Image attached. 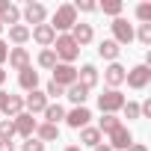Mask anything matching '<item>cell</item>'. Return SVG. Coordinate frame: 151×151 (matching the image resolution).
I'll return each instance as SVG.
<instances>
[{
  "instance_id": "6da1fadb",
  "label": "cell",
  "mask_w": 151,
  "mask_h": 151,
  "mask_svg": "<svg viewBox=\"0 0 151 151\" xmlns=\"http://www.w3.org/2000/svg\"><path fill=\"white\" fill-rule=\"evenodd\" d=\"M50 50L56 53V62H65V65H71L74 59L80 56V47L74 45V39H71L68 33L56 36V39H53V45H50Z\"/></svg>"
},
{
  "instance_id": "7a4b0ae2",
  "label": "cell",
  "mask_w": 151,
  "mask_h": 151,
  "mask_svg": "<svg viewBox=\"0 0 151 151\" xmlns=\"http://www.w3.org/2000/svg\"><path fill=\"white\" fill-rule=\"evenodd\" d=\"M124 95L119 92V89H107V92H101L98 95V110L104 113V116H116L122 107H124Z\"/></svg>"
},
{
  "instance_id": "3957f363",
  "label": "cell",
  "mask_w": 151,
  "mask_h": 151,
  "mask_svg": "<svg viewBox=\"0 0 151 151\" xmlns=\"http://www.w3.org/2000/svg\"><path fill=\"white\" fill-rule=\"evenodd\" d=\"M124 83H127L130 89H145V86L151 83V65H145V62L133 65V68L124 74Z\"/></svg>"
},
{
  "instance_id": "277c9868",
  "label": "cell",
  "mask_w": 151,
  "mask_h": 151,
  "mask_svg": "<svg viewBox=\"0 0 151 151\" xmlns=\"http://www.w3.org/2000/svg\"><path fill=\"white\" fill-rule=\"evenodd\" d=\"M74 24H77V12H74V6L71 3H62V6H56V12H53V30H71Z\"/></svg>"
},
{
  "instance_id": "5b68a950",
  "label": "cell",
  "mask_w": 151,
  "mask_h": 151,
  "mask_svg": "<svg viewBox=\"0 0 151 151\" xmlns=\"http://www.w3.org/2000/svg\"><path fill=\"white\" fill-rule=\"evenodd\" d=\"M50 80L59 83L62 89H68V86L77 83V68H74V65H65V62H56V65H53V77H50Z\"/></svg>"
},
{
  "instance_id": "8992f818",
  "label": "cell",
  "mask_w": 151,
  "mask_h": 151,
  "mask_svg": "<svg viewBox=\"0 0 151 151\" xmlns=\"http://www.w3.org/2000/svg\"><path fill=\"white\" fill-rule=\"evenodd\" d=\"M113 42L122 47V45H130L133 42V27L127 24V18H113Z\"/></svg>"
},
{
  "instance_id": "52a82bcc",
  "label": "cell",
  "mask_w": 151,
  "mask_h": 151,
  "mask_svg": "<svg viewBox=\"0 0 151 151\" xmlns=\"http://www.w3.org/2000/svg\"><path fill=\"white\" fill-rule=\"evenodd\" d=\"M21 15L27 18V24L39 27V24H45V18H47V9H45V3H39V0H30V3L21 9Z\"/></svg>"
},
{
  "instance_id": "ba28073f",
  "label": "cell",
  "mask_w": 151,
  "mask_h": 151,
  "mask_svg": "<svg viewBox=\"0 0 151 151\" xmlns=\"http://www.w3.org/2000/svg\"><path fill=\"white\" fill-rule=\"evenodd\" d=\"M50 101H47V95L42 92V89H33V92H27V98H24V110L30 113V116H36V113H45V107H47Z\"/></svg>"
},
{
  "instance_id": "9c48e42d",
  "label": "cell",
  "mask_w": 151,
  "mask_h": 151,
  "mask_svg": "<svg viewBox=\"0 0 151 151\" xmlns=\"http://www.w3.org/2000/svg\"><path fill=\"white\" fill-rule=\"evenodd\" d=\"M12 124H15V133H18V136H24V139H30V136L36 133V127H39V122H36L30 113L15 116V119H12Z\"/></svg>"
},
{
  "instance_id": "30bf717a",
  "label": "cell",
  "mask_w": 151,
  "mask_h": 151,
  "mask_svg": "<svg viewBox=\"0 0 151 151\" xmlns=\"http://www.w3.org/2000/svg\"><path fill=\"white\" fill-rule=\"evenodd\" d=\"M113 151H127L130 145H133V136H130V130L122 124V127H116L113 133H110V142H107Z\"/></svg>"
},
{
  "instance_id": "8fae6325",
  "label": "cell",
  "mask_w": 151,
  "mask_h": 151,
  "mask_svg": "<svg viewBox=\"0 0 151 151\" xmlns=\"http://www.w3.org/2000/svg\"><path fill=\"white\" fill-rule=\"evenodd\" d=\"M89 119H92V113H89L86 107H74L71 113H65V124H68V127H74V130L89 127Z\"/></svg>"
},
{
  "instance_id": "7c38bea8",
  "label": "cell",
  "mask_w": 151,
  "mask_h": 151,
  "mask_svg": "<svg viewBox=\"0 0 151 151\" xmlns=\"http://www.w3.org/2000/svg\"><path fill=\"white\" fill-rule=\"evenodd\" d=\"M30 39H33L36 45H42V47H50L53 39H56V30H53L50 24H39V27L30 30Z\"/></svg>"
},
{
  "instance_id": "4fadbf2b",
  "label": "cell",
  "mask_w": 151,
  "mask_h": 151,
  "mask_svg": "<svg viewBox=\"0 0 151 151\" xmlns=\"http://www.w3.org/2000/svg\"><path fill=\"white\" fill-rule=\"evenodd\" d=\"M71 39H74V45H77V47H83V45H89L92 39H95V30H92V24H74L71 27V33H68Z\"/></svg>"
},
{
  "instance_id": "5bb4252c",
  "label": "cell",
  "mask_w": 151,
  "mask_h": 151,
  "mask_svg": "<svg viewBox=\"0 0 151 151\" xmlns=\"http://www.w3.org/2000/svg\"><path fill=\"white\" fill-rule=\"evenodd\" d=\"M124 74H127V68L119 65V62H113L110 68H104V83H107L110 89H119V86L124 83Z\"/></svg>"
},
{
  "instance_id": "9a60e30c",
  "label": "cell",
  "mask_w": 151,
  "mask_h": 151,
  "mask_svg": "<svg viewBox=\"0 0 151 151\" xmlns=\"http://www.w3.org/2000/svg\"><path fill=\"white\" fill-rule=\"evenodd\" d=\"M0 21H3V27H6V24L15 27V24L21 21V9H18L15 3H9V0H0Z\"/></svg>"
},
{
  "instance_id": "2e32d148",
  "label": "cell",
  "mask_w": 151,
  "mask_h": 151,
  "mask_svg": "<svg viewBox=\"0 0 151 151\" xmlns=\"http://www.w3.org/2000/svg\"><path fill=\"white\" fill-rule=\"evenodd\" d=\"M9 65L15 68V71H24L27 65H30V50L27 47H9Z\"/></svg>"
},
{
  "instance_id": "e0dca14e",
  "label": "cell",
  "mask_w": 151,
  "mask_h": 151,
  "mask_svg": "<svg viewBox=\"0 0 151 151\" xmlns=\"http://www.w3.org/2000/svg\"><path fill=\"white\" fill-rule=\"evenodd\" d=\"M77 83L92 92V89L98 86V68H95V65H83V68L77 71Z\"/></svg>"
},
{
  "instance_id": "ac0fdd59",
  "label": "cell",
  "mask_w": 151,
  "mask_h": 151,
  "mask_svg": "<svg viewBox=\"0 0 151 151\" xmlns=\"http://www.w3.org/2000/svg\"><path fill=\"white\" fill-rule=\"evenodd\" d=\"M18 83H21V89H27V92L39 89V71H33V65H27L24 71H18Z\"/></svg>"
},
{
  "instance_id": "d6986e66",
  "label": "cell",
  "mask_w": 151,
  "mask_h": 151,
  "mask_svg": "<svg viewBox=\"0 0 151 151\" xmlns=\"http://www.w3.org/2000/svg\"><path fill=\"white\" fill-rule=\"evenodd\" d=\"M9 42H12L15 47L27 45V42H30V27H27V24H15V27H9Z\"/></svg>"
},
{
  "instance_id": "ffe728a7",
  "label": "cell",
  "mask_w": 151,
  "mask_h": 151,
  "mask_svg": "<svg viewBox=\"0 0 151 151\" xmlns=\"http://www.w3.org/2000/svg\"><path fill=\"white\" fill-rule=\"evenodd\" d=\"M42 116H45V122H47V124H56V127H59V122H65V110H62V104H59V101H56V104H47Z\"/></svg>"
},
{
  "instance_id": "44dd1931",
  "label": "cell",
  "mask_w": 151,
  "mask_h": 151,
  "mask_svg": "<svg viewBox=\"0 0 151 151\" xmlns=\"http://www.w3.org/2000/svg\"><path fill=\"white\" fill-rule=\"evenodd\" d=\"M65 98H68L71 104L83 107V104H86V98H89V89H86V86H80V83H74V86H68V89H65Z\"/></svg>"
},
{
  "instance_id": "7402d4cb",
  "label": "cell",
  "mask_w": 151,
  "mask_h": 151,
  "mask_svg": "<svg viewBox=\"0 0 151 151\" xmlns=\"http://www.w3.org/2000/svg\"><path fill=\"white\" fill-rule=\"evenodd\" d=\"M98 53H101V59H110V62H116V59H119V53H122V47H119L113 39H104V42L98 45Z\"/></svg>"
},
{
  "instance_id": "603a6c76",
  "label": "cell",
  "mask_w": 151,
  "mask_h": 151,
  "mask_svg": "<svg viewBox=\"0 0 151 151\" xmlns=\"http://www.w3.org/2000/svg\"><path fill=\"white\" fill-rule=\"evenodd\" d=\"M36 136H39V142H53V139H59V127L45 122V124L36 127Z\"/></svg>"
},
{
  "instance_id": "cb8c5ba5",
  "label": "cell",
  "mask_w": 151,
  "mask_h": 151,
  "mask_svg": "<svg viewBox=\"0 0 151 151\" xmlns=\"http://www.w3.org/2000/svg\"><path fill=\"white\" fill-rule=\"evenodd\" d=\"M116 127H122V119H119V116H101V122H98L101 136H110Z\"/></svg>"
},
{
  "instance_id": "d4e9b609",
  "label": "cell",
  "mask_w": 151,
  "mask_h": 151,
  "mask_svg": "<svg viewBox=\"0 0 151 151\" xmlns=\"http://www.w3.org/2000/svg\"><path fill=\"white\" fill-rule=\"evenodd\" d=\"M101 139H104V136H101V130H98V127H83V130H80V142H83V145H89V148L101 145Z\"/></svg>"
},
{
  "instance_id": "484cf974",
  "label": "cell",
  "mask_w": 151,
  "mask_h": 151,
  "mask_svg": "<svg viewBox=\"0 0 151 151\" xmlns=\"http://www.w3.org/2000/svg\"><path fill=\"white\" fill-rule=\"evenodd\" d=\"M98 9L104 12V15H113V18H122V0H104V3H98Z\"/></svg>"
},
{
  "instance_id": "4316f807",
  "label": "cell",
  "mask_w": 151,
  "mask_h": 151,
  "mask_svg": "<svg viewBox=\"0 0 151 151\" xmlns=\"http://www.w3.org/2000/svg\"><path fill=\"white\" fill-rule=\"evenodd\" d=\"M21 113H24V98H21V95H9L6 116H9V119H15V116H21Z\"/></svg>"
},
{
  "instance_id": "83f0119b",
  "label": "cell",
  "mask_w": 151,
  "mask_h": 151,
  "mask_svg": "<svg viewBox=\"0 0 151 151\" xmlns=\"http://www.w3.org/2000/svg\"><path fill=\"white\" fill-rule=\"evenodd\" d=\"M12 136H15L12 119H0V139H3V142H12Z\"/></svg>"
},
{
  "instance_id": "f1b7e54d",
  "label": "cell",
  "mask_w": 151,
  "mask_h": 151,
  "mask_svg": "<svg viewBox=\"0 0 151 151\" xmlns=\"http://www.w3.org/2000/svg\"><path fill=\"white\" fill-rule=\"evenodd\" d=\"M39 65H42V68H50V71H53V65H56V53H53L50 47H45V50L39 53Z\"/></svg>"
},
{
  "instance_id": "f546056e",
  "label": "cell",
  "mask_w": 151,
  "mask_h": 151,
  "mask_svg": "<svg viewBox=\"0 0 151 151\" xmlns=\"http://www.w3.org/2000/svg\"><path fill=\"white\" fill-rule=\"evenodd\" d=\"M122 113H124V119H127V122H133V119H142V116H139V104H136V101H124Z\"/></svg>"
},
{
  "instance_id": "4dcf8cb0",
  "label": "cell",
  "mask_w": 151,
  "mask_h": 151,
  "mask_svg": "<svg viewBox=\"0 0 151 151\" xmlns=\"http://www.w3.org/2000/svg\"><path fill=\"white\" fill-rule=\"evenodd\" d=\"M133 39H139L142 45H151V24H139V30L133 33Z\"/></svg>"
},
{
  "instance_id": "1f68e13d",
  "label": "cell",
  "mask_w": 151,
  "mask_h": 151,
  "mask_svg": "<svg viewBox=\"0 0 151 151\" xmlns=\"http://www.w3.org/2000/svg\"><path fill=\"white\" fill-rule=\"evenodd\" d=\"M136 18H139L142 24H151V3H139V6H136Z\"/></svg>"
},
{
  "instance_id": "d6a6232c",
  "label": "cell",
  "mask_w": 151,
  "mask_h": 151,
  "mask_svg": "<svg viewBox=\"0 0 151 151\" xmlns=\"http://www.w3.org/2000/svg\"><path fill=\"white\" fill-rule=\"evenodd\" d=\"M71 6H74V12H95L98 9L95 0H77V3H71Z\"/></svg>"
},
{
  "instance_id": "836d02e7",
  "label": "cell",
  "mask_w": 151,
  "mask_h": 151,
  "mask_svg": "<svg viewBox=\"0 0 151 151\" xmlns=\"http://www.w3.org/2000/svg\"><path fill=\"white\" fill-rule=\"evenodd\" d=\"M45 95H47V98H62V95H65V89H62L59 83H53V80H50V83H47V89H45Z\"/></svg>"
},
{
  "instance_id": "e575fe53",
  "label": "cell",
  "mask_w": 151,
  "mask_h": 151,
  "mask_svg": "<svg viewBox=\"0 0 151 151\" xmlns=\"http://www.w3.org/2000/svg\"><path fill=\"white\" fill-rule=\"evenodd\" d=\"M21 151H45V142H39V139H33V136H30V139L21 145Z\"/></svg>"
},
{
  "instance_id": "d590c367",
  "label": "cell",
  "mask_w": 151,
  "mask_h": 151,
  "mask_svg": "<svg viewBox=\"0 0 151 151\" xmlns=\"http://www.w3.org/2000/svg\"><path fill=\"white\" fill-rule=\"evenodd\" d=\"M6 56H9V42H3V39H0V65L6 62Z\"/></svg>"
},
{
  "instance_id": "8d00e7d4",
  "label": "cell",
  "mask_w": 151,
  "mask_h": 151,
  "mask_svg": "<svg viewBox=\"0 0 151 151\" xmlns=\"http://www.w3.org/2000/svg\"><path fill=\"white\" fill-rule=\"evenodd\" d=\"M6 104H9V92L0 89V113H6Z\"/></svg>"
},
{
  "instance_id": "74e56055",
  "label": "cell",
  "mask_w": 151,
  "mask_h": 151,
  "mask_svg": "<svg viewBox=\"0 0 151 151\" xmlns=\"http://www.w3.org/2000/svg\"><path fill=\"white\" fill-rule=\"evenodd\" d=\"M0 151H15V142H3L0 139Z\"/></svg>"
},
{
  "instance_id": "f35d334b",
  "label": "cell",
  "mask_w": 151,
  "mask_h": 151,
  "mask_svg": "<svg viewBox=\"0 0 151 151\" xmlns=\"http://www.w3.org/2000/svg\"><path fill=\"white\" fill-rule=\"evenodd\" d=\"M127 151H148V148H145V145H142V142H133V145H130V148H127Z\"/></svg>"
},
{
  "instance_id": "ab89813d",
  "label": "cell",
  "mask_w": 151,
  "mask_h": 151,
  "mask_svg": "<svg viewBox=\"0 0 151 151\" xmlns=\"http://www.w3.org/2000/svg\"><path fill=\"white\" fill-rule=\"evenodd\" d=\"M92 151H113V148H110V145H107V142H101V145H95V148H92Z\"/></svg>"
},
{
  "instance_id": "60d3db41",
  "label": "cell",
  "mask_w": 151,
  "mask_h": 151,
  "mask_svg": "<svg viewBox=\"0 0 151 151\" xmlns=\"http://www.w3.org/2000/svg\"><path fill=\"white\" fill-rule=\"evenodd\" d=\"M3 83H6V71L0 68V86H3Z\"/></svg>"
},
{
  "instance_id": "b9f144b4",
  "label": "cell",
  "mask_w": 151,
  "mask_h": 151,
  "mask_svg": "<svg viewBox=\"0 0 151 151\" xmlns=\"http://www.w3.org/2000/svg\"><path fill=\"white\" fill-rule=\"evenodd\" d=\"M65 151H80V145H68V148H65Z\"/></svg>"
},
{
  "instance_id": "7bdbcfd3",
  "label": "cell",
  "mask_w": 151,
  "mask_h": 151,
  "mask_svg": "<svg viewBox=\"0 0 151 151\" xmlns=\"http://www.w3.org/2000/svg\"><path fill=\"white\" fill-rule=\"evenodd\" d=\"M0 33H3V21H0Z\"/></svg>"
}]
</instances>
